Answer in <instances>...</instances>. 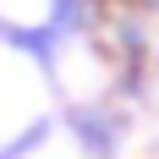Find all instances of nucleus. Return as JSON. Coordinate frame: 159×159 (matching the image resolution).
Here are the masks:
<instances>
[{
  "mask_svg": "<svg viewBox=\"0 0 159 159\" xmlns=\"http://www.w3.org/2000/svg\"><path fill=\"white\" fill-rule=\"evenodd\" d=\"M71 126H77L82 148H88L93 159H110L115 143H121V115H110V121H104V110H77V115H71Z\"/></svg>",
  "mask_w": 159,
  "mask_h": 159,
  "instance_id": "nucleus-1",
  "label": "nucleus"
}]
</instances>
